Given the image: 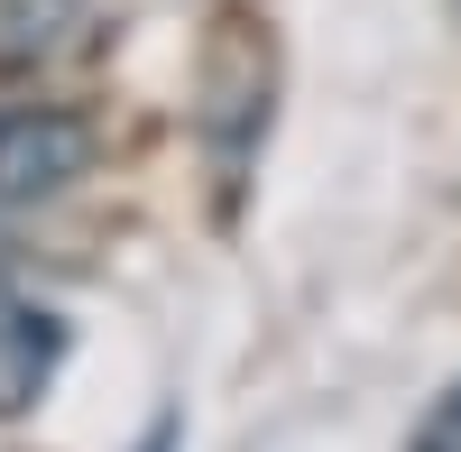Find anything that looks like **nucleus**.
<instances>
[{"label": "nucleus", "instance_id": "4", "mask_svg": "<svg viewBox=\"0 0 461 452\" xmlns=\"http://www.w3.org/2000/svg\"><path fill=\"white\" fill-rule=\"evenodd\" d=\"M84 37V0H0V74H37Z\"/></svg>", "mask_w": 461, "mask_h": 452}, {"label": "nucleus", "instance_id": "3", "mask_svg": "<svg viewBox=\"0 0 461 452\" xmlns=\"http://www.w3.org/2000/svg\"><path fill=\"white\" fill-rule=\"evenodd\" d=\"M65 314L56 305H37V295H0V425H19L37 397L56 388V369H65Z\"/></svg>", "mask_w": 461, "mask_h": 452}, {"label": "nucleus", "instance_id": "1", "mask_svg": "<svg viewBox=\"0 0 461 452\" xmlns=\"http://www.w3.org/2000/svg\"><path fill=\"white\" fill-rule=\"evenodd\" d=\"M267 93H277V47H267V19H249L240 0H221L212 47H203V102H194L203 158H212V176H221V212L240 203V185H249L258 148H267Z\"/></svg>", "mask_w": 461, "mask_h": 452}, {"label": "nucleus", "instance_id": "2", "mask_svg": "<svg viewBox=\"0 0 461 452\" xmlns=\"http://www.w3.org/2000/svg\"><path fill=\"white\" fill-rule=\"evenodd\" d=\"M93 176V121L65 102H10L0 111V212H37Z\"/></svg>", "mask_w": 461, "mask_h": 452}, {"label": "nucleus", "instance_id": "5", "mask_svg": "<svg viewBox=\"0 0 461 452\" xmlns=\"http://www.w3.org/2000/svg\"><path fill=\"white\" fill-rule=\"evenodd\" d=\"M415 452H461V379L434 397V416L415 425Z\"/></svg>", "mask_w": 461, "mask_h": 452}]
</instances>
